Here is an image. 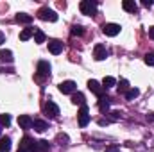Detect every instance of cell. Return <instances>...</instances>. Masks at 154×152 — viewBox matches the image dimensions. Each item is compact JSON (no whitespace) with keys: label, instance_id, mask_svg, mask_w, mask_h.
Instances as JSON below:
<instances>
[{"label":"cell","instance_id":"obj_1","mask_svg":"<svg viewBox=\"0 0 154 152\" xmlns=\"http://www.w3.org/2000/svg\"><path fill=\"white\" fill-rule=\"evenodd\" d=\"M79 9H81V13L86 14V16H93V14H97V4L91 2V0H82L81 5H79Z\"/></svg>","mask_w":154,"mask_h":152},{"label":"cell","instance_id":"obj_2","mask_svg":"<svg viewBox=\"0 0 154 152\" xmlns=\"http://www.w3.org/2000/svg\"><path fill=\"white\" fill-rule=\"evenodd\" d=\"M38 16L43 20V22H57V14L56 11L48 9V7H41L38 11Z\"/></svg>","mask_w":154,"mask_h":152},{"label":"cell","instance_id":"obj_3","mask_svg":"<svg viewBox=\"0 0 154 152\" xmlns=\"http://www.w3.org/2000/svg\"><path fill=\"white\" fill-rule=\"evenodd\" d=\"M59 91L65 93V95H74L77 91V84L74 81H63V82L59 84Z\"/></svg>","mask_w":154,"mask_h":152},{"label":"cell","instance_id":"obj_4","mask_svg":"<svg viewBox=\"0 0 154 152\" xmlns=\"http://www.w3.org/2000/svg\"><path fill=\"white\" fill-rule=\"evenodd\" d=\"M77 116H79V125H81V127H86V125L90 123V114H88V106H86V104L81 106Z\"/></svg>","mask_w":154,"mask_h":152},{"label":"cell","instance_id":"obj_5","mask_svg":"<svg viewBox=\"0 0 154 152\" xmlns=\"http://www.w3.org/2000/svg\"><path fill=\"white\" fill-rule=\"evenodd\" d=\"M120 29H122V27H120L118 23H106V25L102 27L104 34H106V36H111V38L116 36V34H120Z\"/></svg>","mask_w":154,"mask_h":152},{"label":"cell","instance_id":"obj_6","mask_svg":"<svg viewBox=\"0 0 154 152\" xmlns=\"http://www.w3.org/2000/svg\"><path fill=\"white\" fill-rule=\"evenodd\" d=\"M106 56H108V50H106V47H104L102 43L95 45V48H93V57H95L97 61H102V59H106Z\"/></svg>","mask_w":154,"mask_h":152},{"label":"cell","instance_id":"obj_7","mask_svg":"<svg viewBox=\"0 0 154 152\" xmlns=\"http://www.w3.org/2000/svg\"><path fill=\"white\" fill-rule=\"evenodd\" d=\"M88 88H90V91H93L99 99H100V97H104V88H102L97 81H93V79H91V81H88Z\"/></svg>","mask_w":154,"mask_h":152},{"label":"cell","instance_id":"obj_8","mask_svg":"<svg viewBox=\"0 0 154 152\" xmlns=\"http://www.w3.org/2000/svg\"><path fill=\"white\" fill-rule=\"evenodd\" d=\"M48 50H50L54 56H57V54L63 52V43H61L59 39H50V41H48Z\"/></svg>","mask_w":154,"mask_h":152},{"label":"cell","instance_id":"obj_9","mask_svg":"<svg viewBox=\"0 0 154 152\" xmlns=\"http://www.w3.org/2000/svg\"><path fill=\"white\" fill-rule=\"evenodd\" d=\"M32 123H34V120H32L29 114H20V116H18V125H20L22 129H31Z\"/></svg>","mask_w":154,"mask_h":152},{"label":"cell","instance_id":"obj_10","mask_svg":"<svg viewBox=\"0 0 154 152\" xmlns=\"http://www.w3.org/2000/svg\"><path fill=\"white\" fill-rule=\"evenodd\" d=\"M45 113L48 114V116H52V118H56V116L59 114V108H57V104L52 102V100H48V102L45 104Z\"/></svg>","mask_w":154,"mask_h":152},{"label":"cell","instance_id":"obj_11","mask_svg":"<svg viewBox=\"0 0 154 152\" xmlns=\"http://www.w3.org/2000/svg\"><path fill=\"white\" fill-rule=\"evenodd\" d=\"M50 70H52V66H50V63L48 61H39L38 63V75L39 77H45L50 74Z\"/></svg>","mask_w":154,"mask_h":152},{"label":"cell","instance_id":"obj_12","mask_svg":"<svg viewBox=\"0 0 154 152\" xmlns=\"http://www.w3.org/2000/svg\"><path fill=\"white\" fill-rule=\"evenodd\" d=\"M32 147H34V141H32L29 136H23V138H22V141H20V150L32 152Z\"/></svg>","mask_w":154,"mask_h":152},{"label":"cell","instance_id":"obj_13","mask_svg":"<svg viewBox=\"0 0 154 152\" xmlns=\"http://www.w3.org/2000/svg\"><path fill=\"white\" fill-rule=\"evenodd\" d=\"M50 149L48 141L47 140H39V141H34V147H32V152H47Z\"/></svg>","mask_w":154,"mask_h":152},{"label":"cell","instance_id":"obj_14","mask_svg":"<svg viewBox=\"0 0 154 152\" xmlns=\"http://www.w3.org/2000/svg\"><path fill=\"white\" fill-rule=\"evenodd\" d=\"M109 104H111L109 97H100V99H99V109H100L102 113H108V111H109Z\"/></svg>","mask_w":154,"mask_h":152},{"label":"cell","instance_id":"obj_15","mask_svg":"<svg viewBox=\"0 0 154 152\" xmlns=\"http://www.w3.org/2000/svg\"><path fill=\"white\" fill-rule=\"evenodd\" d=\"M122 7H124V11H127V13H134V11L138 9V5H136L134 0H124V2H122Z\"/></svg>","mask_w":154,"mask_h":152},{"label":"cell","instance_id":"obj_16","mask_svg":"<svg viewBox=\"0 0 154 152\" xmlns=\"http://www.w3.org/2000/svg\"><path fill=\"white\" fill-rule=\"evenodd\" d=\"M11 150V138L2 136L0 138V152H9Z\"/></svg>","mask_w":154,"mask_h":152},{"label":"cell","instance_id":"obj_17","mask_svg":"<svg viewBox=\"0 0 154 152\" xmlns=\"http://www.w3.org/2000/svg\"><path fill=\"white\" fill-rule=\"evenodd\" d=\"M16 22H18V23H25V25H29V23L32 22V16L27 14V13H18V14H16Z\"/></svg>","mask_w":154,"mask_h":152},{"label":"cell","instance_id":"obj_18","mask_svg":"<svg viewBox=\"0 0 154 152\" xmlns=\"http://www.w3.org/2000/svg\"><path fill=\"white\" fill-rule=\"evenodd\" d=\"M0 61L4 63H13V52L11 50H0Z\"/></svg>","mask_w":154,"mask_h":152},{"label":"cell","instance_id":"obj_19","mask_svg":"<svg viewBox=\"0 0 154 152\" xmlns=\"http://www.w3.org/2000/svg\"><path fill=\"white\" fill-rule=\"evenodd\" d=\"M34 31H36V29H31V27L23 29V31L20 32V39H22V41H27V39H31L32 36H34Z\"/></svg>","mask_w":154,"mask_h":152},{"label":"cell","instance_id":"obj_20","mask_svg":"<svg viewBox=\"0 0 154 152\" xmlns=\"http://www.w3.org/2000/svg\"><path fill=\"white\" fill-rule=\"evenodd\" d=\"M32 127H34L38 132H43V131H47V129H48V123H47V122H43V120H34Z\"/></svg>","mask_w":154,"mask_h":152},{"label":"cell","instance_id":"obj_21","mask_svg":"<svg viewBox=\"0 0 154 152\" xmlns=\"http://www.w3.org/2000/svg\"><path fill=\"white\" fill-rule=\"evenodd\" d=\"M72 104H75V106H84V95L79 93V91H75V93L72 95Z\"/></svg>","mask_w":154,"mask_h":152},{"label":"cell","instance_id":"obj_22","mask_svg":"<svg viewBox=\"0 0 154 152\" xmlns=\"http://www.w3.org/2000/svg\"><path fill=\"white\" fill-rule=\"evenodd\" d=\"M116 84V79L115 77H111V75H108V77H104V81H102V88H113Z\"/></svg>","mask_w":154,"mask_h":152},{"label":"cell","instance_id":"obj_23","mask_svg":"<svg viewBox=\"0 0 154 152\" xmlns=\"http://www.w3.org/2000/svg\"><path fill=\"white\" fill-rule=\"evenodd\" d=\"M138 95H140V90H138V88H129V90L125 91V99H127V100H133V99H136Z\"/></svg>","mask_w":154,"mask_h":152},{"label":"cell","instance_id":"obj_24","mask_svg":"<svg viewBox=\"0 0 154 152\" xmlns=\"http://www.w3.org/2000/svg\"><path fill=\"white\" fill-rule=\"evenodd\" d=\"M45 39H47L45 32L39 31V29H36V31H34V41H36V43H45Z\"/></svg>","mask_w":154,"mask_h":152},{"label":"cell","instance_id":"obj_25","mask_svg":"<svg viewBox=\"0 0 154 152\" xmlns=\"http://www.w3.org/2000/svg\"><path fill=\"white\" fill-rule=\"evenodd\" d=\"M9 123H11V114H7V113L0 114V125H4V127H7Z\"/></svg>","mask_w":154,"mask_h":152},{"label":"cell","instance_id":"obj_26","mask_svg":"<svg viewBox=\"0 0 154 152\" xmlns=\"http://www.w3.org/2000/svg\"><path fill=\"white\" fill-rule=\"evenodd\" d=\"M127 90H129V82H127L125 79H122L120 84H118V93H125Z\"/></svg>","mask_w":154,"mask_h":152},{"label":"cell","instance_id":"obj_27","mask_svg":"<svg viewBox=\"0 0 154 152\" xmlns=\"http://www.w3.org/2000/svg\"><path fill=\"white\" fill-rule=\"evenodd\" d=\"M84 34V29L81 25H74L72 27V36H82Z\"/></svg>","mask_w":154,"mask_h":152},{"label":"cell","instance_id":"obj_28","mask_svg":"<svg viewBox=\"0 0 154 152\" xmlns=\"http://www.w3.org/2000/svg\"><path fill=\"white\" fill-rule=\"evenodd\" d=\"M145 63H147L149 66H154V54H147V56H145Z\"/></svg>","mask_w":154,"mask_h":152},{"label":"cell","instance_id":"obj_29","mask_svg":"<svg viewBox=\"0 0 154 152\" xmlns=\"http://www.w3.org/2000/svg\"><path fill=\"white\" fill-rule=\"evenodd\" d=\"M104 152H120V149H118L116 145H108V147H106V150H104Z\"/></svg>","mask_w":154,"mask_h":152},{"label":"cell","instance_id":"obj_30","mask_svg":"<svg viewBox=\"0 0 154 152\" xmlns=\"http://www.w3.org/2000/svg\"><path fill=\"white\" fill-rule=\"evenodd\" d=\"M120 118V111H113L111 113V120H118Z\"/></svg>","mask_w":154,"mask_h":152},{"label":"cell","instance_id":"obj_31","mask_svg":"<svg viewBox=\"0 0 154 152\" xmlns=\"http://www.w3.org/2000/svg\"><path fill=\"white\" fill-rule=\"evenodd\" d=\"M149 38L154 39V25H152V27H149Z\"/></svg>","mask_w":154,"mask_h":152},{"label":"cell","instance_id":"obj_32","mask_svg":"<svg viewBox=\"0 0 154 152\" xmlns=\"http://www.w3.org/2000/svg\"><path fill=\"white\" fill-rule=\"evenodd\" d=\"M2 43H5V36H4V34L0 32V45H2Z\"/></svg>","mask_w":154,"mask_h":152},{"label":"cell","instance_id":"obj_33","mask_svg":"<svg viewBox=\"0 0 154 152\" xmlns=\"http://www.w3.org/2000/svg\"><path fill=\"white\" fill-rule=\"evenodd\" d=\"M147 120H151V122H154V113H151V114H147Z\"/></svg>","mask_w":154,"mask_h":152},{"label":"cell","instance_id":"obj_34","mask_svg":"<svg viewBox=\"0 0 154 152\" xmlns=\"http://www.w3.org/2000/svg\"><path fill=\"white\" fill-rule=\"evenodd\" d=\"M18 152H23V150H20V149H18Z\"/></svg>","mask_w":154,"mask_h":152}]
</instances>
